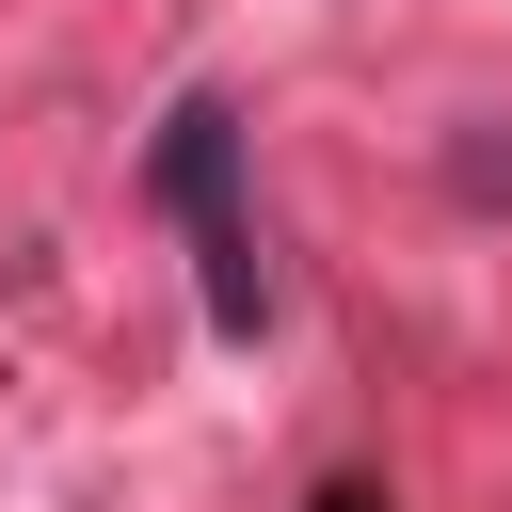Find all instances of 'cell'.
<instances>
[{"mask_svg": "<svg viewBox=\"0 0 512 512\" xmlns=\"http://www.w3.org/2000/svg\"><path fill=\"white\" fill-rule=\"evenodd\" d=\"M160 208L208 240V320H224V336H256V240H240V112H224V96H192V112L160 128Z\"/></svg>", "mask_w": 512, "mask_h": 512, "instance_id": "obj_1", "label": "cell"}]
</instances>
